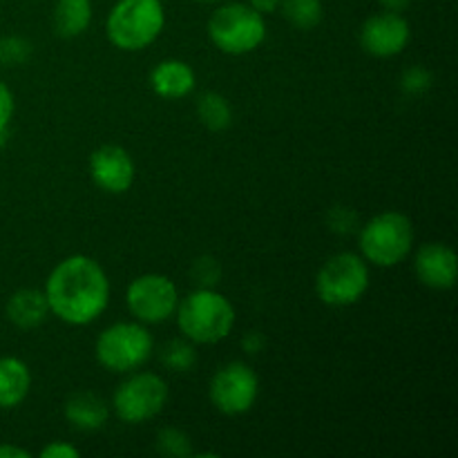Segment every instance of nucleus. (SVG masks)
Listing matches in <instances>:
<instances>
[{
  "mask_svg": "<svg viewBox=\"0 0 458 458\" xmlns=\"http://www.w3.org/2000/svg\"><path fill=\"white\" fill-rule=\"evenodd\" d=\"M43 291L49 313L70 327L92 325L110 302L106 268L88 255L61 259L49 273Z\"/></svg>",
  "mask_w": 458,
  "mask_h": 458,
  "instance_id": "1",
  "label": "nucleus"
},
{
  "mask_svg": "<svg viewBox=\"0 0 458 458\" xmlns=\"http://www.w3.org/2000/svg\"><path fill=\"white\" fill-rule=\"evenodd\" d=\"M174 318L182 335L192 344H217L235 327V307L213 286H197L186 298H179Z\"/></svg>",
  "mask_w": 458,
  "mask_h": 458,
  "instance_id": "2",
  "label": "nucleus"
},
{
  "mask_svg": "<svg viewBox=\"0 0 458 458\" xmlns=\"http://www.w3.org/2000/svg\"><path fill=\"white\" fill-rule=\"evenodd\" d=\"M165 27L161 0H116L106 21L107 40L121 52L150 47Z\"/></svg>",
  "mask_w": 458,
  "mask_h": 458,
  "instance_id": "3",
  "label": "nucleus"
},
{
  "mask_svg": "<svg viewBox=\"0 0 458 458\" xmlns=\"http://www.w3.org/2000/svg\"><path fill=\"white\" fill-rule=\"evenodd\" d=\"M358 246L365 262L371 267H398L414 249V226L407 215L385 210L360 228Z\"/></svg>",
  "mask_w": 458,
  "mask_h": 458,
  "instance_id": "4",
  "label": "nucleus"
},
{
  "mask_svg": "<svg viewBox=\"0 0 458 458\" xmlns=\"http://www.w3.org/2000/svg\"><path fill=\"white\" fill-rule=\"evenodd\" d=\"M208 36L219 52L244 56L267 40V21L250 4L219 3L208 18Z\"/></svg>",
  "mask_w": 458,
  "mask_h": 458,
  "instance_id": "5",
  "label": "nucleus"
},
{
  "mask_svg": "<svg viewBox=\"0 0 458 458\" xmlns=\"http://www.w3.org/2000/svg\"><path fill=\"white\" fill-rule=\"evenodd\" d=\"M152 335L141 322H116L101 331L94 344V356L112 374H130L146 365L152 356Z\"/></svg>",
  "mask_w": 458,
  "mask_h": 458,
  "instance_id": "6",
  "label": "nucleus"
},
{
  "mask_svg": "<svg viewBox=\"0 0 458 458\" xmlns=\"http://www.w3.org/2000/svg\"><path fill=\"white\" fill-rule=\"evenodd\" d=\"M369 289V264L358 253H338L316 276V293L327 307H352Z\"/></svg>",
  "mask_w": 458,
  "mask_h": 458,
  "instance_id": "7",
  "label": "nucleus"
},
{
  "mask_svg": "<svg viewBox=\"0 0 458 458\" xmlns=\"http://www.w3.org/2000/svg\"><path fill=\"white\" fill-rule=\"evenodd\" d=\"M168 396V383L159 374L130 371L112 396V410L121 423L141 425L161 414Z\"/></svg>",
  "mask_w": 458,
  "mask_h": 458,
  "instance_id": "8",
  "label": "nucleus"
},
{
  "mask_svg": "<svg viewBox=\"0 0 458 458\" xmlns=\"http://www.w3.org/2000/svg\"><path fill=\"white\" fill-rule=\"evenodd\" d=\"M125 304L134 320L141 325H161L174 318L179 304V291L168 276L146 273L130 282L125 291Z\"/></svg>",
  "mask_w": 458,
  "mask_h": 458,
  "instance_id": "9",
  "label": "nucleus"
},
{
  "mask_svg": "<svg viewBox=\"0 0 458 458\" xmlns=\"http://www.w3.org/2000/svg\"><path fill=\"white\" fill-rule=\"evenodd\" d=\"M259 394V378L244 362H228L215 371L208 396L215 410L226 416H242L253 410Z\"/></svg>",
  "mask_w": 458,
  "mask_h": 458,
  "instance_id": "10",
  "label": "nucleus"
},
{
  "mask_svg": "<svg viewBox=\"0 0 458 458\" xmlns=\"http://www.w3.org/2000/svg\"><path fill=\"white\" fill-rule=\"evenodd\" d=\"M411 38L410 21L401 12H387L367 18L360 27V45L376 58L398 56Z\"/></svg>",
  "mask_w": 458,
  "mask_h": 458,
  "instance_id": "11",
  "label": "nucleus"
},
{
  "mask_svg": "<svg viewBox=\"0 0 458 458\" xmlns=\"http://www.w3.org/2000/svg\"><path fill=\"white\" fill-rule=\"evenodd\" d=\"M89 177L107 195H123L137 179V165L125 148L107 143L89 155Z\"/></svg>",
  "mask_w": 458,
  "mask_h": 458,
  "instance_id": "12",
  "label": "nucleus"
},
{
  "mask_svg": "<svg viewBox=\"0 0 458 458\" xmlns=\"http://www.w3.org/2000/svg\"><path fill=\"white\" fill-rule=\"evenodd\" d=\"M456 253L441 242H428L414 258V273L420 284L434 291H447L456 284Z\"/></svg>",
  "mask_w": 458,
  "mask_h": 458,
  "instance_id": "13",
  "label": "nucleus"
},
{
  "mask_svg": "<svg viewBox=\"0 0 458 458\" xmlns=\"http://www.w3.org/2000/svg\"><path fill=\"white\" fill-rule=\"evenodd\" d=\"M195 70L179 58H165V61L157 63L150 72V88L155 89L157 97L170 98V101L188 97L195 89Z\"/></svg>",
  "mask_w": 458,
  "mask_h": 458,
  "instance_id": "14",
  "label": "nucleus"
},
{
  "mask_svg": "<svg viewBox=\"0 0 458 458\" xmlns=\"http://www.w3.org/2000/svg\"><path fill=\"white\" fill-rule=\"evenodd\" d=\"M65 419L79 432H97L106 428L110 407L94 392H76L65 403Z\"/></svg>",
  "mask_w": 458,
  "mask_h": 458,
  "instance_id": "15",
  "label": "nucleus"
},
{
  "mask_svg": "<svg viewBox=\"0 0 458 458\" xmlns=\"http://www.w3.org/2000/svg\"><path fill=\"white\" fill-rule=\"evenodd\" d=\"M31 389V371L18 358H0V410L21 405Z\"/></svg>",
  "mask_w": 458,
  "mask_h": 458,
  "instance_id": "16",
  "label": "nucleus"
},
{
  "mask_svg": "<svg viewBox=\"0 0 458 458\" xmlns=\"http://www.w3.org/2000/svg\"><path fill=\"white\" fill-rule=\"evenodd\" d=\"M47 316L49 307L45 291L21 289L7 302V318L21 329H36L47 320Z\"/></svg>",
  "mask_w": 458,
  "mask_h": 458,
  "instance_id": "17",
  "label": "nucleus"
},
{
  "mask_svg": "<svg viewBox=\"0 0 458 458\" xmlns=\"http://www.w3.org/2000/svg\"><path fill=\"white\" fill-rule=\"evenodd\" d=\"M92 22V0H56L54 30L61 38H76L85 34Z\"/></svg>",
  "mask_w": 458,
  "mask_h": 458,
  "instance_id": "18",
  "label": "nucleus"
},
{
  "mask_svg": "<svg viewBox=\"0 0 458 458\" xmlns=\"http://www.w3.org/2000/svg\"><path fill=\"white\" fill-rule=\"evenodd\" d=\"M197 116H199L204 128L213 130V132H222V130L231 128L233 107L228 98L222 97L219 92H206L197 101Z\"/></svg>",
  "mask_w": 458,
  "mask_h": 458,
  "instance_id": "19",
  "label": "nucleus"
},
{
  "mask_svg": "<svg viewBox=\"0 0 458 458\" xmlns=\"http://www.w3.org/2000/svg\"><path fill=\"white\" fill-rule=\"evenodd\" d=\"M280 12L295 30H316L325 16L322 0H282Z\"/></svg>",
  "mask_w": 458,
  "mask_h": 458,
  "instance_id": "20",
  "label": "nucleus"
},
{
  "mask_svg": "<svg viewBox=\"0 0 458 458\" xmlns=\"http://www.w3.org/2000/svg\"><path fill=\"white\" fill-rule=\"evenodd\" d=\"M161 362L168 367L170 371H191L197 362L195 347H192L191 340H174L168 343L161 352Z\"/></svg>",
  "mask_w": 458,
  "mask_h": 458,
  "instance_id": "21",
  "label": "nucleus"
},
{
  "mask_svg": "<svg viewBox=\"0 0 458 458\" xmlns=\"http://www.w3.org/2000/svg\"><path fill=\"white\" fill-rule=\"evenodd\" d=\"M157 450H159L164 456H174V458H183L192 454L191 438L177 428L161 429L159 437H157Z\"/></svg>",
  "mask_w": 458,
  "mask_h": 458,
  "instance_id": "22",
  "label": "nucleus"
},
{
  "mask_svg": "<svg viewBox=\"0 0 458 458\" xmlns=\"http://www.w3.org/2000/svg\"><path fill=\"white\" fill-rule=\"evenodd\" d=\"M31 52V45L22 38H0V65H18L25 61Z\"/></svg>",
  "mask_w": 458,
  "mask_h": 458,
  "instance_id": "23",
  "label": "nucleus"
},
{
  "mask_svg": "<svg viewBox=\"0 0 458 458\" xmlns=\"http://www.w3.org/2000/svg\"><path fill=\"white\" fill-rule=\"evenodd\" d=\"M429 85H432V76L425 67H410V70L403 74V88L410 94H423L428 92Z\"/></svg>",
  "mask_w": 458,
  "mask_h": 458,
  "instance_id": "24",
  "label": "nucleus"
},
{
  "mask_svg": "<svg viewBox=\"0 0 458 458\" xmlns=\"http://www.w3.org/2000/svg\"><path fill=\"white\" fill-rule=\"evenodd\" d=\"M192 276L197 277L199 286H213L219 277V267L213 258H204L197 262V267L192 268Z\"/></svg>",
  "mask_w": 458,
  "mask_h": 458,
  "instance_id": "25",
  "label": "nucleus"
},
{
  "mask_svg": "<svg viewBox=\"0 0 458 458\" xmlns=\"http://www.w3.org/2000/svg\"><path fill=\"white\" fill-rule=\"evenodd\" d=\"M13 94L7 85L0 81V130H7L9 128V121L13 116Z\"/></svg>",
  "mask_w": 458,
  "mask_h": 458,
  "instance_id": "26",
  "label": "nucleus"
},
{
  "mask_svg": "<svg viewBox=\"0 0 458 458\" xmlns=\"http://www.w3.org/2000/svg\"><path fill=\"white\" fill-rule=\"evenodd\" d=\"M40 458H79V450L65 441H52L40 450Z\"/></svg>",
  "mask_w": 458,
  "mask_h": 458,
  "instance_id": "27",
  "label": "nucleus"
},
{
  "mask_svg": "<svg viewBox=\"0 0 458 458\" xmlns=\"http://www.w3.org/2000/svg\"><path fill=\"white\" fill-rule=\"evenodd\" d=\"M280 3H282V0H249L250 7H253L255 12L262 13V16L276 13L277 9H280Z\"/></svg>",
  "mask_w": 458,
  "mask_h": 458,
  "instance_id": "28",
  "label": "nucleus"
},
{
  "mask_svg": "<svg viewBox=\"0 0 458 458\" xmlns=\"http://www.w3.org/2000/svg\"><path fill=\"white\" fill-rule=\"evenodd\" d=\"M0 458H30V452L16 445H0Z\"/></svg>",
  "mask_w": 458,
  "mask_h": 458,
  "instance_id": "29",
  "label": "nucleus"
},
{
  "mask_svg": "<svg viewBox=\"0 0 458 458\" xmlns=\"http://www.w3.org/2000/svg\"><path fill=\"white\" fill-rule=\"evenodd\" d=\"M380 4H383V9H387V12H405L407 7H410L411 0H378Z\"/></svg>",
  "mask_w": 458,
  "mask_h": 458,
  "instance_id": "30",
  "label": "nucleus"
},
{
  "mask_svg": "<svg viewBox=\"0 0 458 458\" xmlns=\"http://www.w3.org/2000/svg\"><path fill=\"white\" fill-rule=\"evenodd\" d=\"M244 347L249 349V353L259 352V349H262V338H259L258 334H249L244 338Z\"/></svg>",
  "mask_w": 458,
  "mask_h": 458,
  "instance_id": "31",
  "label": "nucleus"
},
{
  "mask_svg": "<svg viewBox=\"0 0 458 458\" xmlns=\"http://www.w3.org/2000/svg\"><path fill=\"white\" fill-rule=\"evenodd\" d=\"M195 3H204V4H219V3H224V0H195Z\"/></svg>",
  "mask_w": 458,
  "mask_h": 458,
  "instance_id": "32",
  "label": "nucleus"
}]
</instances>
